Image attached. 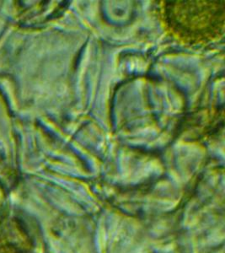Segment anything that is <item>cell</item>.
<instances>
[{"instance_id": "obj_1", "label": "cell", "mask_w": 225, "mask_h": 253, "mask_svg": "<svg viewBox=\"0 0 225 253\" xmlns=\"http://www.w3.org/2000/svg\"><path fill=\"white\" fill-rule=\"evenodd\" d=\"M161 20L165 29L188 44L219 39L225 30V1H163Z\"/></svg>"}]
</instances>
